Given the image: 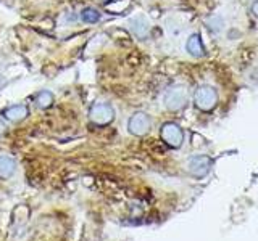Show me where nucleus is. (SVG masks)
<instances>
[{"mask_svg":"<svg viewBox=\"0 0 258 241\" xmlns=\"http://www.w3.org/2000/svg\"><path fill=\"white\" fill-rule=\"evenodd\" d=\"M187 100H189L187 88L181 84H176L173 87H169L165 93V96H163V103L169 111L182 109L185 104H187Z\"/></svg>","mask_w":258,"mask_h":241,"instance_id":"f257e3e1","label":"nucleus"},{"mask_svg":"<svg viewBox=\"0 0 258 241\" xmlns=\"http://www.w3.org/2000/svg\"><path fill=\"white\" fill-rule=\"evenodd\" d=\"M127 28L137 39H147L150 32V23L144 15H136L127 20Z\"/></svg>","mask_w":258,"mask_h":241,"instance_id":"423d86ee","label":"nucleus"},{"mask_svg":"<svg viewBox=\"0 0 258 241\" xmlns=\"http://www.w3.org/2000/svg\"><path fill=\"white\" fill-rule=\"evenodd\" d=\"M160 135H161V139H163V142L171 148H179L184 140L182 129L176 123H166L161 126Z\"/></svg>","mask_w":258,"mask_h":241,"instance_id":"39448f33","label":"nucleus"},{"mask_svg":"<svg viewBox=\"0 0 258 241\" xmlns=\"http://www.w3.org/2000/svg\"><path fill=\"white\" fill-rule=\"evenodd\" d=\"M185 50H187L194 58H202V56H205V47H204V42H202L199 34H192L187 39V42H185Z\"/></svg>","mask_w":258,"mask_h":241,"instance_id":"1a4fd4ad","label":"nucleus"},{"mask_svg":"<svg viewBox=\"0 0 258 241\" xmlns=\"http://www.w3.org/2000/svg\"><path fill=\"white\" fill-rule=\"evenodd\" d=\"M79 18L83 23H87V24H94V23H99L100 18H102V13L97 10L94 7H86L81 10L79 13Z\"/></svg>","mask_w":258,"mask_h":241,"instance_id":"f8f14e48","label":"nucleus"},{"mask_svg":"<svg viewBox=\"0 0 258 241\" xmlns=\"http://www.w3.org/2000/svg\"><path fill=\"white\" fill-rule=\"evenodd\" d=\"M2 114L8 123H21L29 116V109L26 104H12L2 111Z\"/></svg>","mask_w":258,"mask_h":241,"instance_id":"0eeeda50","label":"nucleus"},{"mask_svg":"<svg viewBox=\"0 0 258 241\" xmlns=\"http://www.w3.org/2000/svg\"><path fill=\"white\" fill-rule=\"evenodd\" d=\"M150 126H152L150 116L147 114V112H142V111L134 112V114L127 120V131H129V134H133L136 137H141V135L147 134L150 131Z\"/></svg>","mask_w":258,"mask_h":241,"instance_id":"20e7f679","label":"nucleus"},{"mask_svg":"<svg viewBox=\"0 0 258 241\" xmlns=\"http://www.w3.org/2000/svg\"><path fill=\"white\" fill-rule=\"evenodd\" d=\"M216 90L210 85H200L196 90V95H194V103L202 111H212L216 106Z\"/></svg>","mask_w":258,"mask_h":241,"instance_id":"7ed1b4c3","label":"nucleus"},{"mask_svg":"<svg viewBox=\"0 0 258 241\" xmlns=\"http://www.w3.org/2000/svg\"><path fill=\"white\" fill-rule=\"evenodd\" d=\"M7 134V126L4 120H0V137H4Z\"/></svg>","mask_w":258,"mask_h":241,"instance_id":"ddd939ff","label":"nucleus"},{"mask_svg":"<svg viewBox=\"0 0 258 241\" xmlns=\"http://www.w3.org/2000/svg\"><path fill=\"white\" fill-rule=\"evenodd\" d=\"M16 171V163L12 156L0 155V179H8Z\"/></svg>","mask_w":258,"mask_h":241,"instance_id":"9d476101","label":"nucleus"},{"mask_svg":"<svg viewBox=\"0 0 258 241\" xmlns=\"http://www.w3.org/2000/svg\"><path fill=\"white\" fill-rule=\"evenodd\" d=\"M89 117L95 126H108L115 120V108L107 101H97L91 106Z\"/></svg>","mask_w":258,"mask_h":241,"instance_id":"f03ea898","label":"nucleus"},{"mask_svg":"<svg viewBox=\"0 0 258 241\" xmlns=\"http://www.w3.org/2000/svg\"><path fill=\"white\" fill-rule=\"evenodd\" d=\"M100 2H103V4H108V2H111V0H100Z\"/></svg>","mask_w":258,"mask_h":241,"instance_id":"2eb2a0df","label":"nucleus"},{"mask_svg":"<svg viewBox=\"0 0 258 241\" xmlns=\"http://www.w3.org/2000/svg\"><path fill=\"white\" fill-rule=\"evenodd\" d=\"M53 101H55V96L50 90H39L34 95V103L40 109H48L53 104Z\"/></svg>","mask_w":258,"mask_h":241,"instance_id":"9b49d317","label":"nucleus"},{"mask_svg":"<svg viewBox=\"0 0 258 241\" xmlns=\"http://www.w3.org/2000/svg\"><path fill=\"white\" fill-rule=\"evenodd\" d=\"M252 13L255 15V18H258V0H255L252 5Z\"/></svg>","mask_w":258,"mask_h":241,"instance_id":"4468645a","label":"nucleus"},{"mask_svg":"<svg viewBox=\"0 0 258 241\" xmlns=\"http://www.w3.org/2000/svg\"><path fill=\"white\" fill-rule=\"evenodd\" d=\"M189 171L196 177H204L210 171V159L207 156H196L189 161Z\"/></svg>","mask_w":258,"mask_h":241,"instance_id":"6e6552de","label":"nucleus"}]
</instances>
